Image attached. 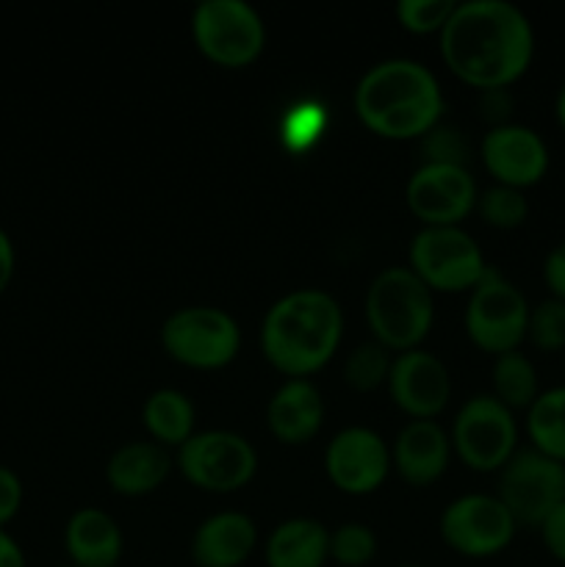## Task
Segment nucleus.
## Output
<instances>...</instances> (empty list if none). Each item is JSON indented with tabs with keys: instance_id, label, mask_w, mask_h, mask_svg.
I'll return each instance as SVG.
<instances>
[{
	"instance_id": "nucleus-15",
	"label": "nucleus",
	"mask_w": 565,
	"mask_h": 567,
	"mask_svg": "<svg viewBox=\"0 0 565 567\" xmlns=\"http://www.w3.org/2000/svg\"><path fill=\"white\" fill-rule=\"evenodd\" d=\"M482 161L496 183L513 188H530L543 181L548 169V147L532 127L507 122L491 127L482 138Z\"/></svg>"
},
{
	"instance_id": "nucleus-36",
	"label": "nucleus",
	"mask_w": 565,
	"mask_h": 567,
	"mask_svg": "<svg viewBox=\"0 0 565 567\" xmlns=\"http://www.w3.org/2000/svg\"><path fill=\"white\" fill-rule=\"evenodd\" d=\"M480 111L485 120L493 122V127L507 125V114L513 111V97L507 89H485L480 97Z\"/></svg>"
},
{
	"instance_id": "nucleus-40",
	"label": "nucleus",
	"mask_w": 565,
	"mask_h": 567,
	"mask_svg": "<svg viewBox=\"0 0 565 567\" xmlns=\"http://www.w3.org/2000/svg\"><path fill=\"white\" fill-rule=\"evenodd\" d=\"M399 567H424V565H399Z\"/></svg>"
},
{
	"instance_id": "nucleus-24",
	"label": "nucleus",
	"mask_w": 565,
	"mask_h": 567,
	"mask_svg": "<svg viewBox=\"0 0 565 567\" xmlns=\"http://www.w3.org/2000/svg\"><path fill=\"white\" fill-rule=\"evenodd\" d=\"M526 432L532 449L565 463V385L541 391L526 410Z\"/></svg>"
},
{
	"instance_id": "nucleus-34",
	"label": "nucleus",
	"mask_w": 565,
	"mask_h": 567,
	"mask_svg": "<svg viewBox=\"0 0 565 567\" xmlns=\"http://www.w3.org/2000/svg\"><path fill=\"white\" fill-rule=\"evenodd\" d=\"M537 529H541L546 551L552 554L557 563L565 565V502L559 504V507H554L552 513L546 515V520L537 526Z\"/></svg>"
},
{
	"instance_id": "nucleus-7",
	"label": "nucleus",
	"mask_w": 565,
	"mask_h": 567,
	"mask_svg": "<svg viewBox=\"0 0 565 567\" xmlns=\"http://www.w3.org/2000/svg\"><path fill=\"white\" fill-rule=\"evenodd\" d=\"M161 343L181 363L194 365V369H219L238 354L242 330L227 310L192 305V308L175 310L164 321Z\"/></svg>"
},
{
	"instance_id": "nucleus-19",
	"label": "nucleus",
	"mask_w": 565,
	"mask_h": 567,
	"mask_svg": "<svg viewBox=\"0 0 565 567\" xmlns=\"http://www.w3.org/2000/svg\"><path fill=\"white\" fill-rule=\"evenodd\" d=\"M325 421V399L319 388L305 377L282 382L269 399V426L282 443H305L319 432Z\"/></svg>"
},
{
	"instance_id": "nucleus-26",
	"label": "nucleus",
	"mask_w": 565,
	"mask_h": 567,
	"mask_svg": "<svg viewBox=\"0 0 565 567\" xmlns=\"http://www.w3.org/2000/svg\"><path fill=\"white\" fill-rule=\"evenodd\" d=\"M391 363V349L382 347L380 341H363L347 354L343 380H347L355 391H371V388H377L380 382L388 380Z\"/></svg>"
},
{
	"instance_id": "nucleus-5",
	"label": "nucleus",
	"mask_w": 565,
	"mask_h": 567,
	"mask_svg": "<svg viewBox=\"0 0 565 567\" xmlns=\"http://www.w3.org/2000/svg\"><path fill=\"white\" fill-rule=\"evenodd\" d=\"M410 269L432 291H463L485 277L480 244L458 225H427L410 241Z\"/></svg>"
},
{
	"instance_id": "nucleus-1",
	"label": "nucleus",
	"mask_w": 565,
	"mask_h": 567,
	"mask_svg": "<svg viewBox=\"0 0 565 567\" xmlns=\"http://www.w3.org/2000/svg\"><path fill=\"white\" fill-rule=\"evenodd\" d=\"M449 70L476 89H507L535 55V31L510 0H465L441 28Z\"/></svg>"
},
{
	"instance_id": "nucleus-22",
	"label": "nucleus",
	"mask_w": 565,
	"mask_h": 567,
	"mask_svg": "<svg viewBox=\"0 0 565 567\" xmlns=\"http://www.w3.org/2000/svg\"><path fill=\"white\" fill-rule=\"evenodd\" d=\"M327 557H330V532L314 518L282 520L266 540L269 567H325Z\"/></svg>"
},
{
	"instance_id": "nucleus-11",
	"label": "nucleus",
	"mask_w": 565,
	"mask_h": 567,
	"mask_svg": "<svg viewBox=\"0 0 565 567\" xmlns=\"http://www.w3.org/2000/svg\"><path fill=\"white\" fill-rule=\"evenodd\" d=\"M452 443L460 460L474 471H499L515 454L518 426L513 410L493 393L471 396L454 415Z\"/></svg>"
},
{
	"instance_id": "nucleus-3",
	"label": "nucleus",
	"mask_w": 565,
	"mask_h": 567,
	"mask_svg": "<svg viewBox=\"0 0 565 567\" xmlns=\"http://www.w3.org/2000/svg\"><path fill=\"white\" fill-rule=\"evenodd\" d=\"M341 305L321 288H297L277 299L260 324V349L288 377H308L336 354L341 341Z\"/></svg>"
},
{
	"instance_id": "nucleus-21",
	"label": "nucleus",
	"mask_w": 565,
	"mask_h": 567,
	"mask_svg": "<svg viewBox=\"0 0 565 567\" xmlns=\"http://www.w3.org/2000/svg\"><path fill=\"white\" fill-rule=\"evenodd\" d=\"M172 457L161 443L133 441L116 449L105 465L111 487L125 496H142V493L155 491L161 482L170 476Z\"/></svg>"
},
{
	"instance_id": "nucleus-30",
	"label": "nucleus",
	"mask_w": 565,
	"mask_h": 567,
	"mask_svg": "<svg viewBox=\"0 0 565 567\" xmlns=\"http://www.w3.org/2000/svg\"><path fill=\"white\" fill-rule=\"evenodd\" d=\"M454 9H458L454 0H399L397 17L410 31L430 33L441 31Z\"/></svg>"
},
{
	"instance_id": "nucleus-2",
	"label": "nucleus",
	"mask_w": 565,
	"mask_h": 567,
	"mask_svg": "<svg viewBox=\"0 0 565 567\" xmlns=\"http://www.w3.org/2000/svg\"><path fill=\"white\" fill-rule=\"evenodd\" d=\"M358 116L386 138L424 136L443 111L441 83L413 59H386L369 66L355 86Z\"/></svg>"
},
{
	"instance_id": "nucleus-10",
	"label": "nucleus",
	"mask_w": 565,
	"mask_h": 567,
	"mask_svg": "<svg viewBox=\"0 0 565 567\" xmlns=\"http://www.w3.org/2000/svg\"><path fill=\"white\" fill-rule=\"evenodd\" d=\"M177 465L192 485L230 493L247 485L258 468L253 443L230 430L194 432L177 452Z\"/></svg>"
},
{
	"instance_id": "nucleus-29",
	"label": "nucleus",
	"mask_w": 565,
	"mask_h": 567,
	"mask_svg": "<svg viewBox=\"0 0 565 567\" xmlns=\"http://www.w3.org/2000/svg\"><path fill=\"white\" fill-rule=\"evenodd\" d=\"M526 338L543 352H563L565 349V302L563 299H543L530 310Z\"/></svg>"
},
{
	"instance_id": "nucleus-4",
	"label": "nucleus",
	"mask_w": 565,
	"mask_h": 567,
	"mask_svg": "<svg viewBox=\"0 0 565 567\" xmlns=\"http://www.w3.org/2000/svg\"><path fill=\"white\" fill-rule=\"evenodd\" d=\"M435 319L432 288L410 266H388L371 280L366 291V321L374 341L408 352L430 332Z\"/></svg>"
},
{
	"instance_id": "nucleus-27",
	"label": "nucleus",
	"mask_w": 565,
	"mask_h": 567,
	"mask_svg": "<svg viewBox=\"0 0 565 567\" xmlns=\"http://www.w3.org/2000/svg\"><path fill=\"white\" fill-rule=\"evenodd\" d=\"M476 208H480V216L487 225L502 227V230L521 227L530 216V203H526L524 192L513 186H502V183L476 194Z\"/></svg>"
},
{
	"instance_id": "nucleus-32",
	"label": "nucleus",
	"mask_w": 565,
	"mask_h": 567,
	"mask_svg": "<svg viewBox=\"0 0 565 567\" xmlns=\"http://www.w3.org/2000/svg\"><path fill=\"white\" fill-rule=\"evenodd\" d=\"M469 144L454 127H432L424 138V164H458L465 166Z\"/></svg>"
},
{
	"instance_id": "nucleus-12",
	"label": "nucleus",
	"mask_w": 565,
	"mask_h": 567,
	"mask_svg": "<svg viewBox=\"0 0 565 567\" xmlns=\"http://www.w3.org/2000/svg\"><path fill=\"white\" fill-rule=\"evenodd\" d=\"M515 518L499 496L469 493L443 509L441 535L449 548L463 557H493L504 551L515 537Z\"/></svg>"
},
{
	"instance_id": "nucleus-25",
	"label": "nucleus",
	"mask_w": 565,
	"mask_h": 567,
	"mask_svg": "<svg viewBox=\"0 0 565 567\" xmlns=\"http://www.w3.org/2000/svg\"><path fill=\"white\" fill-rule=\"evenodd\" d=\"M493 396L510 410H530L532 402L541 396V382H537V369L524 352L496 354L493 363Z\"/></svg>"
},
{
	"instance_id": "nucleus-23",
	"label": "nucleus",
	"mask_w": 565,
	"mask_h": 567,
	"mask_svg": "<svg viewBox=\"0 0 565 567\" xmlns=\"http://www.w3.org/2000/svg\"><path fill=\"white\" fill-rule=\"evenodd\" d=\"M142 421L161 446H183L194 435V404L175 388H161L144 402Z\"/></svg>"
},
{
	"instance_id": "nucleus-41",
	"label": "nucleus",
	"mask_w": 565,
	"mask_h": 567,
	"mask_svg": "<svg viewBox=\"0 0 565 567\" xmlns=\"http://www.w3.org/2000/svg\"><path fill=\"white\" fill-rule=\"evenodd\" d=\"M59 567H75V565H72V563H70V565H59Z\"/></svg>"
},
{
	"instance_id": "nucleus-37",
	"label": "nucleus",
	"mask_w": 565,
	"mask_h": 567,
	"mask_svg": "<svg viewBox=\"0 0 565 567\" xmlns=\"http://www.w3.org/2000/svg\"><path fill=\"white\" fill-rule=\"evenodd\" d=\"M14 244H11V236L6 233V227L0 225V293L6 291V286L11 282V275H14Z\"/></svg>"
},
{
	"instance_id": "nucleus-39",
	"label": "nucleus",
	"mask_w": 565,
	"mask_h": 567,
	"mask_svg": "<svg viewBox=\"0 0 565 567\" xmlns=\"http://www.w3.org/2000/svg\"><path fill=\"white\" fill-rule=\"evenodd\" d=\"M554 114H557L559 127H563V131H565V81H563V86H559L557 100H554Z\"/></svg>"
},
{
	"instance_id": "nucleus-18",
	"label": "nucleus",
	"mask_w": 565,
	"mask_h": 567,
	"mask_svg": "<svg viewBox=\"0 0 565 567\" xmlns=\"http://www.w3.org/2000/svg\"><path fill=\"white\" fill-rule=\"evenodd\" d=\"M393 465L410 485H430L449 465V437L432 419H413L393 443Z\"/></svg>"
},
{
	"instance_id": "nucleus-8",
	"label": "nucleus",
	"mask_w": 565,
	"mask_h": 567,
	"mask_svg": "<svg viewBox=\"0 0 565 567\" xmlns=\"http://www.w3.org/2000/svg\"><path fill=\"white\" fill-rule=\"evenodd\" d=\"M530 310V302L515 282L487 269L465 305V330L471 341L485 352H513L526 338Z\"/></svg>"
},
{
	"instance_id": "nucleus-28",
	"label": "nucleus",
	"mask_w": 565,
	"mask_h": 567,
	"mask_svg": "<svg viewBox=\"0 0 565 567\" xmlns=\"http://www.w3.org/2000/svg\"><path fill=\"white\" fill-rule=\"evenodd\" d=\"M377 535L366 524L349 520L330 532V557L343 567H363L374 559Z\"/></svg>"
},
{
	"instance_id": "nucleus-38",
	"label": "nucleus",
	"mask_w": 565,
	"mask_h": 567,
	"mask_svg": "<svg viewBox=\"0 0 565 567\" xmlns=\"http://www.w3.org/2000/svg\"><path fill=\"white\" fill-rule=\"evenodd\" d=\"M0 567H28L20 543L6 529H0Z\"/></svg>"
},
{
	"instance_id": "nucleus-17",
	"label": "nucleus",
	"mask_w": 565,
	"mask_h": 567,
	"mask_svg": "<svg viewBox=\"0 0 565 567\" xmlns=\"http://www.w3.org/2000/svg\"><path fill=\"white\" fill-rule=\"evenodd\" d=\"M258 543V529L244 513H216L197 526L192 537V559L199 567H238Z\"/></svg>"
},
{
	"instance_id": "nucleus-16",
	"label": "nucleus",
	"mask_w": 565,
	"mask_h": 567,
	"mask_svg": "<svg viewBox=\"0 0 565 567\" xmlns=\"http://www.w3.org/2000/svg\"><path fill=\"white\" fill-rule=\"evenodd\" d=\"M388 391L393 402L413 419H432L441 413L452 393L449 371L438 354L427 349H408L393 358L388 371Z\"/></svg>"
},
{
	"instance_id": "nucleus-20",
	"label": "nucleus",
	"mask_w": 565,
	"mask_h": 567,
	"mask_svg": "<svg viewBox=\"0 0 565 567\" xmlns=\"http://www.w3.org/2000/svg\"><path fill=\"white\" fill-rule=\"evenodd\" d=\"M64 546L75 567H114L122 557V532L109 513L83 507L66 520Z\"/></svg>"
},
{
	"instance_id": "nucleus-14",
	"label": "nucleus",
	"mask_w": 565,
	"mask_h": 567,
	"mask_svg": "<svg viewBox=\"0 0 565 567\" xmlns=\"http://www.w3.org/2000/svg\"><path fill=\"white\" fill-rule=\"evenodd\" d=\"M325 468L332 485L360 496L382 485L391 468V449L369 426H347L327 443Z\"/></svg>"
},
{
	"instance_id": "nucleus-33",
	"label": "nucleus",
	"mask_w": 565,
	"mask_h": 567,
	"mask_svg": "<svg viewBox=\"0 0 565 567\" xmlns=\"http://www.w3.org/2000/svg\"><path fill=\"white\" fill-rule=\"evenodd\" d=\"M22 504V480L9 465H0V529L17 515Z\"/></svg>"
},
{
	"instance_id": "nucleus-35",
	"label": "nucleus",
	"mask_w": 565,
	"mask_h": 567,
	"mask_svg": "<svg viewBox=\"0 0 565 567\" xmlns=\"http://www.w3.org/2000/svg\"><path fill=\"white\" fill-rule=\"evenodd\" d=\"M543 280H546L552 297L565 302V238L543 260Z\"/></svg>"
},
{
	"instance_id": "nucleus-31",
	"label": "nucleus",
	"mask_w": 565,
	"mask_h": 567,
	"mask_svg": "<svg viewBox=\"0 0 565 567\" xmlns=\"http://www.w3.org/2000/svg\"><path fill=\"white\" fill-rule=\"evenodd\" d=\"M327 122V114L321 105H314V103H299L297 109H291L286 114V120H282V138H286V144L291 150H299V147H308L314 138L321 136V127H325Z\"/></svg>"
},
{
	"instance_id": "nucleus-9",
	"label": "nucleus",
	"mask_w": 565,
	"mask_h": 567,
	"mask_svg": "<svg viewBox=\"0 0 565 567\" xmlns=\"http://www.w3.org/2000/svg\"><path fill=\"white\" fill-rule=\"evenodd\" d=\"M496 496L515 524L541 526L546 515L565 502V463L537 449H515L513 457L499 468Z\"/></svg>"
},
{
	"instance_id": "nucleus-13",
	"label": "nucleus",
	"mask_w": 565,
	"mask_h": 567,
	"mask_svg": "<svg viewBox=\"0 0 565 567\" xmlns=\"http://www.w3.org/2000/svg\"><path fill=\"white\" fill-rule=\"evenodd\" d=\"M404 199L427 225H454L476 205V183L465 166L421 164L410 175Z\"/></svg>"
},
{
	"instance_id": "nucleus-6",
	"label": "nucleus",
	"mask_w": 565,
	"mask_h": 567,
	"mask_svg": "<svg viewBox=\"0 0 565 567\" xmlns=\"http://www.w3.org/2000/svg\"><path fill=\"white\" fill-rule=\"evenodd\" d=\"M192 33L210 61L244 66L264 50L266 25L247 0H203L192 11Z\"/></svg>"
}]
</instances>
